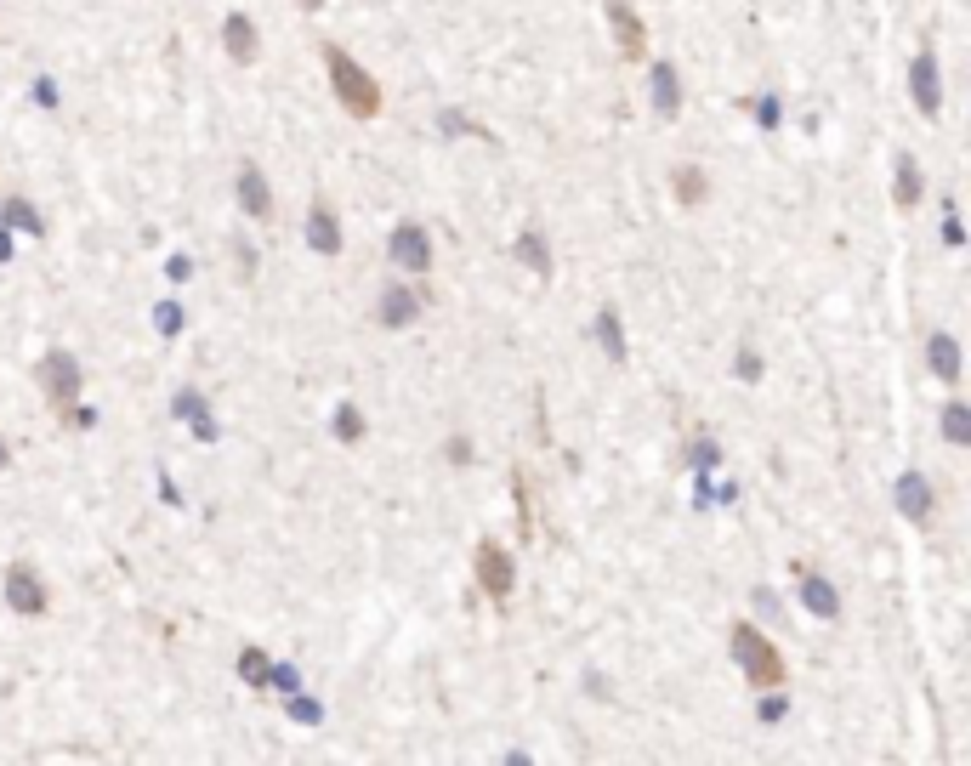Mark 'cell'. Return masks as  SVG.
I'll return each instance as SVG.
<instances>
[{
  "mask_svg": "<svg viewBox=\"0 0 971 766\" xmlns=\"http://www.w3.org/2000/svg\"><path fill=\"white\" fill-rule=\"evenodd\" d=\"M324 74H330V86H336L341 108H347L353 120H375V114H381V86H375V74L358 69V57L341 52L336 40L324 46Z\"/></svg>",
  "mask_w": 971,
  "mask_h": 766,
  "instance_id": "obj_1",
  "label": "cell"
},
{
  "mask_svg": "<svg viewBox=\"0 0 971 766\" xmlns=\"http://www.w3.org/2000/svg\"><path fill=\"white\" fill-rule=\"evenodd\" d=\"M733 659H739L750 687H784V676H790V670H784V653L750 625H733Z\"/></svg>",
  "mask_w": 971,
  "mask_h": 766,
  "instance_id": "obj_2",
  "label": "cell"
},
{
  "mask_svg": "<svg viewBox=\"0 0 971 766\" xmlns=\"http://www.w3.org/2000/svg\"><path fill=\"white\" fill-rule=\"evenodd\" d=\"M477 591L495 596V602H506V596L517 591V568H512V551H500L495 540L477 545Z\"/></svg>",
  "mask_w": 971,
  "mask_h": 766,
  "instance_id": "obj_3",
  "label": "cell"
},
{
  "mask_svg": "<svg viewBox=\"0 0 971 766\" xmlns=\"http://www.w3.org/2000/svg\"><path fill=\"white\" fill-rule=\"evenodd\" d=\"M40 386H46L52 409H74V398H80V364H74L69 352H46L40 358Z\"/></svg>",
  "mask_w": 971,
  "mask_h": 766,
  "instance_id": "obj_4",
  "label": "cell"
},
{
  "mask_svg": "<svg viewBox=\"0 0 971 766\" xmlns=\"http://www.w3.org/2000/svg\"><path fill=\"white\" fill-rule=\"evenodd\" d=\"M909 91H915V108L926 114V120L943 108V80H937V52H932V46L909 63Z\"/></svg>",
  "mask_w": 971,
  "mask_h": 766,
  "instance_id": "obj_5",
  "label": "cell"
},
{
  "mask_svg": "<svg viewBox=\"0 0 971 766\" xmlns=\"http://www.w3.org/2000/svg\"><path fill=\"white\" fill-rule=\"evenodd\" d=\"M392 262L404 267V273H426V267H432V239H426V227H415V222L392 227Z\"/></svg>",
  "mask_w": 971,
  "mask_h": 766,
  "instance_id": "obj_6",
  "label": "cell"
},
{
  "mask_svg": "<svg viewBox=\"0 0 971 766\" xmlns=\"http://www.w3.org/2000/svg\"><path fill=\"white\" fill-rule=\"evenodd\" d=\"M608 29H614L625 57H648V29H642V18L631 12V0H608Z\"/></svg>",
  "mask_w": 971,
  "mask_h": 766,
  "instance_id": "obj_7",
  "label": "cell"
},
{
  "mask_svg": "<svg viewBox=\"0 0 971 766\" xmlns=\"http://www.w3.org/2000/svg\"><path fill=\"white\" fill-rule=\"evenodd\" d=\"M6 602H12L18 613H46V585L35 579L29 562H12V568H6Z\"/></svg>",
  "mask_w": 971,
  "mask_h": 766,
  "instance_id": "obj_8",
  "label": "cell"
},
{
  "mask_svg": "<svg viewBox=\"0 0 971 766\" xmlns=\"http://www.w3.org/2000/svg\"><path fill=\"white\" fill-rule=\"evenodd\" d=\"M375 318H381L387 330H409V324L421 318V296L404 290V284H392V290H381V301H375Z\"/></svg>",
  "mask_w": 971,
  "mask_h": 766,
  "instance_id": "obj_9",
  "label": "cell"
},
{
  "mask_svg": "<svg viewBox=\"0 0 971 766\" xmlns=\"http://www.w3.org/2000/svg\"><path fill=\"white\" fill-rule=\"evenodd\" d=\"M898 511L909 523H926L932 517V483H926V471H903L898 477Z\"/></svg>",
  "mask_w": 971,
  "mask_h": 766,
  "instance_id": "obj_10",
  "label": "cell"
},
{
  "mask_svg": "<svg viewBox=\"0 0 971 766\" xmlns=\"http://www.w3.org/2000/svg\"><path fill=\"white\" fill-rule=\"evenodd\" d=\"M239 205H245L250 222H267L273 216V193H267V176L256 165H239Z\"/></svg>",
  "mask_w": 971,
  "mask_h": 766,
  "instance_id": "obj_11",
  "label": "cell"
},
{
  "mask_svg": "<svg viewBox=\"0 0 971 766\" xmlns=\"http://www.w3.org/2000/svg\"><path fill=\"white\" fill-rule=\"evenodd\" d=\"M648 97H654L659 120H676V114H682V80H676L671 63H654V74H648Z\"/></svg>",
  "mask_w": 971,
  "mask_h": 766,
  "instance_id": "obj_12",
  "label": "cell"
},
{
  "mask_svg": "<svg viewBox=\"0 0 971 766\" xmlns=\"http://www.w3.org/2000/svg\"><path fill=\"white\" fill-rule=\"evenodd\" d=\"M307 244H313L318 256H336L341 250V222L330 216L324 199H313V210H307Z\"/></svg>",
  "mask_w": 971,
  "mask_h": 766,
  "instance_id": "obj_13",
  "label": "cell"
},
{
  "mask_svg": "<svg viewBox=\"0 0 971 766\" xmlns=\"http://www.w3.org/2000/svg\"><path fill=\"white\" fill-rule=\"evenodd\" d=\"M926 369H932V375H937V381H960V341H954V335H943V330H937V335H926Z\"/></svg>",
  "mask_w": 971,
  "mask_h": 766,
  "instance_id": "obj_14",
  "label": "cell"
},
{
  "mask_svg": "<svg viewBox=\"0 0 971 766\" xmlns=\"http://www.w3.org/2000/svg\"><path fill=\"white\" fill-rule=\"evenodd\" d=\"M801 608L818 613V619H835L841 613V596H835V585L824 574H801Z\"/></svg>",
  "mask_w": 971,
  "mask_h": 766,
  "instance_id": "obj_15",
  "label": "cell"
},
{
  "mask_svg": "<svg viewBox=\"0 0 971 766\" xmlns=\"http://www.w3.org/2000/svg\"><path fill=\"white\" fill-rule=\"evenodd\" d=\"M222 46H228L233 63H250V57H256V23H250L245 12H233V18L222 23Z\"/></svg>",
  "mask_w": 971,
  "mask_h": 766,
  "instance_id": "obj_16",
  "label": "cell"
},
{
  "mask_svg": "<svg viewBox=\"0 0 971 766\" xmlns=\"http://www.w3.org/2000/svg\"><path fill=\"white\" fill-rule=\"evenodd\" d=\"M517 262L534 267V279H551V244L540 227H529V233H517Z\"/></svg>",
  "mask_w": 971,
  "mask_h": 766,
  "instance_id": "obj_17",
  "label": "cell"
},
{
  "mask_svg": "<svg viewBox=\"0 0 971 766\" xmlns=\"http://www.w3.org/2000/svg\"><path fill=\"white\" fill-rule=\"evenodd\" d=\"M597 347L608 352L614 364H625V358H631V352H625V330H619V313H614V307H602V313H597Z\"/></svg>",
  "mask_w": 971,
  "mask_h": 766,
  "instance_id": "obj_18",
  "label": "cell"
},
{
  "mask_svg": "<svg viewBox=\"0 0 971 766\" xmlns=\"http://www.w3.org/2000/svg\"><path fill=\"white\" fill-rule=\"evenodd\" d=\"M920 193H926V176H920V165L909 154L898 159V205L903 210H915L920 205Z\"/></svg>",
  "mask_w": 971,
  "mask_h": 766,
  "instance_id": "obj_19",
  "label": "cell"
},
{
  "mask_svg": "<svg viewBox=\"0 0 971 766\" xmlns=\"http://www.w3.org/2000/svg\"><path fill=\"white\" fill-rule=\"evenodd\" d=\"M0 222H6V227H23L29 239H40V233H46V222H40V210L29 205V199H6V210H0Z\"/></svg>",
  "mask_w": 971,
  "mask_h": 766,
  "instance_id": "obj_20",
  "label": "cell"
},
{
  "mask_svg": "<svg viewBox=\"0 0 971 766\" xmlns=\"http://www.w3.org/2000/svg\"><path fill=\"white\" fill-rule=\"evenodd\" d=\"M943 437H949L954 449H966V443H971V409L960 398L943 403Z\"/></svg>",
  "mask_w": 971,
  "mask_h": 766,
  "instance_id": "obj_21",
  "label": "cell"
},
{
  "mask_svg": "<svg viewBox=\"0 0 971 766\" xmlns=\"http://www.w3.org/2000/svg\"><path fill=\"white\" fill-rule=\"evenodd\" d=\"M671 182H676V199H682V205H699V199H705V171H699V165H676Z\"/></svg>",
  "mask_w": 971,
  "mask_h": 766,
  "instance_id": "obj_22",
  "label": "cell"
},
{
  "mask_svg": "<svg viewBox=\"0 0 971 766\" xmlns=\"http://www.w3.org/2000/svg\"><path fill=\"white\" fill-rule=\"evenodd\" d=\"M171 409H177V420H188V426L211 415V403H205V392H194V386H182L177 398H171Z\"/></svg>",
  "mask_w": 971,
  "mask_h": 766,
  "instance_id": "obj_23",
  "label": "cell"
},
{
  "mask_svg": "<svg viewBox=\"0 0 971 766\" xmlns=\"http://www.w3.org/2000/svg\"><path fill=\"white\" fill-rule=\"evenodd\" d=\"M267 670H273V664H267L262 647H245V653H239V676H245V687H267Z\"/></svg>",
  "mask_w": 971,
  "mask_h": 766,
  "instance_id": "obj_24",
  "label": "cell"
},
{
  "mask_svg": "<svg viewBox=\"0 0 971 766\" xmlns=\"http://www.w3.org/2000/svg\"><path fill=\"white\" fill-rule=\"evenodd\" d=\"M330 426H336V437H341V443H358V437H364V415H358L353 403H341Z\"/></svg>",
  "mask_w": 971,
  "mask_h": 766,
  "instance_id": "obj_25",
  "label": "cell"
},
{
  "mask_svg": "<svg viewBox=\"0 0 971 766\" xmlns=\"http://www.w3.org/2000/svg\"><path fill=\"white\" fill-rule=\"evenodd\" d=\"M154 324H159V335H165V341H177L188 318H182V307H177V301H159V307H154Z\"/></svg>",
  "mask_w": 971,
  "mask_h": 766,
  "instance_id": "obj_26",
  "label": "cell"
},
{
  "mask_svg": "<svg viewBox=\"0 0 971 766\" xmlns=\"http://www.w3.org/2000/svg\"><path fill=\"white\" fill-rule=\"evenodd\" d=\"M778 120H784V103H778L773 91H761L756 97V125L761 131H778Z\"/></svg>",
  "mask_w": 971,
  "mask_h": 766,
  "instance_id": "obj_27",
  "label": "cell"
},
{
  "mask_svg": "<svg viewBox=\"0 0 971 766\" xmlns=\"http://www.w3.org/2000/svg\"><path fill=\"white\" fill-rule=\"evenodd\" d=\"M784 715H790V693H784V687H767V698H761V721L773 727V721H784Z\"/></svg>",
  "mask_w": 971,
  "mask_h": 766,
  "instance_id": "obj_28",
  "label": "cell"
},
{
  "mask_svg": "<svg viewBox=\"0 0 971 766\" xmlns=\"http://www.w3.org/2000/svg\"><path fill=\"white\" fill-rule=\"evenodd\" d=\"M716 466H722V449H716L710 437H699V443H693V471H705V477H710Z\"/></svg>",
  "mask_w": 971,
  "mask_h": 766,
  "instance_id": "obj_29",
  "label": "cell"
},
{
  "mask_svg": "<svg viewBox=\"0 0 971 766\" xmlns=\"http://www.w3.org/2000/svg\"><path fill=\"white\" fill-rule=\"evenodd\" d=\"M512 500H517V534L529 540V483L523 477H512Z\"/></svg>",
  "mask_w": 971,
  "mask_h": 766,
  "instance_id": "obj_30",
  "label": "cell"
},
{
  "mask_svg": "<svg viewBox=\"0 0 971 766\" xmlns=\"http://www.w3.org/2000/svg\"><path fill=\"white\" fill-rule=\"evenodd\" d=\"M290 715H296V721H307V727H318V721H324V710H318L313 698H301V687L290 693Z\"/></svg>",
  "mask_w": 971,
  "mask_h": 766,
  "instance_id": "obj_31",
  "label": "cell"
},
{
  "mask_svg": "<svg viewBox=\"0 0 971 766\" xmlns=\"http://www.w3.org/2000/svg\"><path fill=\"white\" fill-rule=\"evenodd\" d=\"M267 687H279V693H296V687H301L296 664H273V670H267Z\"/></svg>",
  "mask_w": 971,
  "mask_h": 766,
  "instance_id": "obj_32",
  "label": "cell"
},
{
  "mask_svg": "<svg viewBox=\"0 0 971 766\" xmlns=\"http://www.w3.org/2000/svg\"><path fill=\"white\" fill-rule=\"evenodd\" d=\"M733 375H739V381H761V358L750 347H739V358H733Z\"/></svg>",
  "mask_w": 971,
  "mask_h": 766,
  "instance_id": "obj_33",
  "label": "cell"
},
{
  "mask_svg": "<svg viewBox=\"0 0 971 766\" xmlns=\"http://www.w3.org/2000/svg\"><path fill=\"white\" fill-rule=\"evenodd\" d=\"M443 454H449V466H466V460H472V443H466V437H449V449H443Z\"/></svg>",
  "mask_w": 971,
  "mask_h": 766,
  "instance_id": "obj_34",
  "label": "cell"
},
{
  "mask_svg": "<svg viewBox=\"0 0 971 766\" xmlns=\"http://www.w3.org/2000/svg\"><path fill=\"white\" fill-rule=\"evenodd\" d=\"M165 273H171V284H188V279H194V262H188V256H171Z\"/></svg>",
  "mask_w": 971,
  "mask_h": 766,
  "instance_id": "obj_35",
  "label": "cell"
},
{
  "mask_svg": "<svg viewBox=\"0 0 971 766\" xmlns=\"http://www.w3.org/2000/svg\"><path fill=\"white\" fill-rule=\"evenodd\" d=\"M943 239H949V244H966V227H960V216H954V205H949V216H943Z\"/></svg>",
  "mask_w": 971,
  "mask_h": 766,
  "instance_id": "obj_36",
  "label": "cell"
},
{
  "mask_svg": "<svg viewBox=\"0 0 971 766\" xmlns=\"http://www.w3.org/2000/svg\"><path fill=\"white\" fill-rule=\"evenodd\" d=\"M35 103H40V108H57V86L46 80V74L35 80Z\"/></svg>",
  "mask_w": 971,
  "mask_h": 766,
  "instance_id": "obj_37",
  "label": "cell"
},
{
  "mask_svg": "<svg viewBox=\"0 0 971 766\" xmlns=\"http://www.w3.org/2000/svg\"><path fill=\"white\" fill-rule=\"evenodd\" d=\"M443 131H449V137H460V131H472V120H466L460 108H449V114H443Z\"/></svg>",
  "mask_w": 971,
  "mask_h": 766,
  "instance_id": "obj_38",
  "label": "cell"
},
{
  "mask_svg": "<svg viewBox=\"0 0 971 766\" xmlns=\"http://www.w3.org/2000/svg\"><path fill=\"white\" fill-rule=\"evenodd\" d=\"M301 12H324V0H296Z\"/></svg>",
  "mask_w": 971,
  "mask_h": 766,
  "instance_id": "obj_39",
  "label": "cell"
},
{
  "mask_svg": "<svg viewBox=\"0 0 971 766\" xmlns=\"http://www.w3.org/2000/svg\"><path fill=\"white\" fill-rule=\"evenodd\" d=\"M6 460H12V449H6V443H0V471H6Z\"/></svg>",
  "mask_w": 971,
  "mask_h": 766,
  "instance_id": "obj_40",
  "label": "cell"
}]
</instances>
